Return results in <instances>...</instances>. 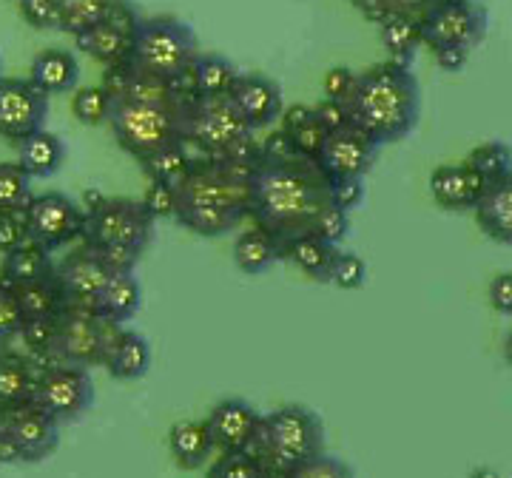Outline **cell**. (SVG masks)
Instances as JSON below:
<instances>
[{
	"mask_svg": "<svg viewBox=\"0 0 512 478\" xmlns=\"http://www.w3.org/2000/svg\"><path fill=\"white\" fill-rule=\"evenodd\" d=\"M333 205L330 177L316 160L296 154L285 131L271 137L251 160V217L282 245L313 234L322 211Z\"/></svg>",
	"mask_w": 512,
	"mask_h": 478,
	"instance_id": "obj_1",
	"label": "cell"
},
{
	"mask_svg": "<svg viewBox=\"0 0 512 478\" xmlns=\"http://www.w3.org/2000/svg\"><path fill=\"white\" fill-rule=\"evenodd\" d=\"M234 157L220 163L191 168L177 188L174 220L197 237H222L251 217V163L248 168L231 166ZM254 160V157H251Z\"/></svg>",
	"mask_w": 512,
	"mask_h": 478,
	"instance_id": "obj_2",
	"label": "cell"
},
{
	"mask_svg": "<svg viewBox=\"0 0 512 478\" xmlns=\"http://www.w3.org/2000/svg\"><path fill=\"white\" fill-rule=\"evenodd\" d=\"M350 123L367 131L379 146L404 140L419 126L421 86L410 66L379 63L356 74V86L348 97Z\"/></svg>",
	"mask_w": 512,
	"mask_h": 478,
	"instance_id": "obj_3",
	"label": "cell"
},
{
	"mask_svg": "<svg viewBox=\"0 0 512 478\" xmlns=\"http://www.w3.org/2000/svg\"><path fill=\"white\" fill-rule=\"evenodd\" d=\"M183 100H148L134 94H111L109 126L120 148L143 160L165 146L183 143Z\"/></svg>",
	"mask_w": 512,
	"mask_h": 478,
	"instance_id": "obj_4",
	"label": "cell"
},
{
	"mask_svg": "<svg viewBox=\"0 0 512 478\" xmlns=\"http://www.w3.org/2000/svg\"><path fill=\"white\" fill-rule=\"evenodd\" d=\"M197 52V35L194 29L180 18L157 15V18H140L131 40V69L157 77L165 83H180L188 77Z\"/></svg>",
	"mask_w": 512,
	"mask_h": 478,
	"instance_id": "obj_5",
	"label": "cell"
},
{
	"mask_svg": "<svg viewBox=\"0 0 512 478\" xmlns=\"http://www.w3.org/2000/svg\"><path fill=\"white\" fill-rule=\"evenodd\" d=\"M183 143L205 148L220 157H245L254 129L245 123L231 97H194L183 100Z\"/></svg>",
	"mask_w": 512,
	"mask_h": 478,
	"instance_id": "obj_6",
	"label": "cell"
},
{
	"mask_svg": "<svg viewBox=\"0 0 512 478\" xmlns=\"http://www.w3.org/2000/svg\"><path fill=\"white\" fill-rule=\"evenodd\" d=\"M256 447L274 467L288 473L296 464L325 453V424L311 407L285 405L262 416Z\"/></svg>",
	"mask_w": 512,
	"mask_h": 478,
	"instance_id": "obj_7",
	"label": "cell"
},
{
	"mask_svg": "<svg viewBox=\"0 0 512 478\" xmlns=\"http://www.w3.org/2000/svg\"><path fill=\"white\" fill-rule=\"evenodd\" d=\"M60 427L35 402L0 410V461L3 464H40L60 447Z\"/></svg>",
	"mask_w": 512,
	"mask_h": 478,
	"instance_id": "obj_8",
	"label": "cell"
},
{
	"mask_svg": "<svg viewBox=\"0 0 512 478\" xmlns=\"http://www.w3.org/2000/svg\"><path fill=\"white\" fill-rule=\"evenodd\" d=\"M83 237L92 248H128L143 254L154 239V217L146 211L143 200L106 197L86 214Z\"/></svg>",
	"mask_w": 512,
	"mask_h": 478,
	"instance_id": "obj_9",
	"label": "cell"
},
{
	"mask_svg": "<svg viewBox=\"0 0 512 478\" xmlns=\"http://www.w3.org/2000/svg\"><path fill=\"white\" fill-rule=\"evenodd\" d=\"M490 32V12L478 0H433L421 12V43L476 49Z\"/></svg>",
	"mask_w": 512,
	"mask_h": 478,
	"instance_id": "obj_10",
	"label": "cell"
},
{
	"mask_svg": "<svg viewBox=\"0 0 512 478\" xmlns=\"http://www.w3.org/2000/svg\"><path fill=\"white\" fill-rule=\"evenodd\" d=\"M117 328L106 325L92 308H77L69 305L60 313L55 328V342L52 350L60 365H74V368H100L106 362L111 336Z\"/></svg>",
	"mask_w": 512,
	"mask_h": 478,
	"instance_id": "obj_11",
	"label": "cell"
},
{
	"mask_svg": "<svg viewBox=\"0 0 512 478\" xmlns=\"http://www.w3.org/2000/svg\"><path fill=\"white\" fill-rule=\"evenodd\" d=\"M32 402L43 407L55 422H77L94 407L92 373L74 365H52L40 370Z\"/></svg>",
	"mask_w": 512,
	"mask_h": 478,
	"instance_id": "obj_12",
	"label": "cell"
},
{
	"mask_svg": "<svg viewBox=\"0 0 512 478\" xmlns=\"http://www.w3.org/2000/svg\"><path fill=\"white\" fill-rule=\"evenodd\" d=\"M49 94H43L32 80L0 77V140L18 146L29 134L46 129Z\"/></svg>",
	"mask_w": 512,
	"mask_h": 478,
	"instance_id": "obj_13",
	"label": "cell"
},
{
	"mask_svg": "<svg viewBox=\"0 0 512 478\" xmlns=\"http://www.w3.org/2000/svg\"><path fill=\"white\" fill-rule=\"evenodd\" d=\"M26 225H29L32 242L43 245L46 251H57L69 245L72 239L83 237L86 211L66 194L46 191L40 197H32V203L26 208Z\"/></svg>",
	"mask_w": 512,
	"mask_h": 478,
	"instance_id": "obj_14",
	"label": "cell"
},
{
	"mask_svg": "<svg viewBox=\"0 0 512 478\" xmlns=\"http://www.w3.org/2000/svg\"><path fill=\"white\" fill-rule=\"evenodd\" d=\"M382 146L362 131L359 126H342V129L330 131L325 146L319 151L316 163L328 174L330 180L339 177H365L370 168L376 166Z\"/></svg>",
	"mask_w": 512,
	"mask_h": 478,
	"instance_id": "obj_15",
	"label": "cell"
},
{
	"mask_svg": "<svg viewBox=\"0 0 512 478\" xmlns=\"http://www.w3.org/2000/svg\"><path fill=\"white\" fill-rule=\"evenodd\" d=\"M208 433L214 450L220 453H242L256 450L259 430H262V413L245 399H225L208 413Z\"/></svg>",
	"mask_w": 512,
	"mask_h": 478,
	"instance_id": "obj_16",
	"label": "cell"
},
{
	"mask_svg": "<svg viewBox=\"0 0 512 478\" xmlns=\"http://www.w3.org/2000/svg\"><path fill=\"white\" fill-rule=\"evenodd\" d=\"M234 100L239 114L245 117V123L251 129H268L285 111V100H282V89L279 83L265 77V74H242L239 72L234 89L228 94Z\"/></svg>",
	"mask_w": 512,
	"mask_h": 478,
	"instance_id": "obj_17",
	"label": "cell"
},
{
	"mask_svg": "<svg viewBox=\"0 0 512 478\" xmlns=\"http://www.w3.org/2000/svg\"><path fill=\"white\" fill-rule=\"evenodd\" d=\"M57 279L66 291V299L69 305H77V308H92L97 294L106 288L111 271L94 257V251L86 245L83 251H77L69 259H63V265L55 268Z\"/></svg>",
	"mask_w": 512,
	"mask_h": 478,
	"instance_id": "obj_18",
	"label": "cell"
},
{
	"mask_svg": "<svg viewBox=\"0 0 512 478\" xmlns=\"http://www.w3.org/2000/svg\"><path fill=\"white\" fill-rule=\"evenodd\" d=\"M487 185L467 163L439 166L430 174V194L441 211H473Z\"/></svg>",
	"mask_w": 512,
	"mask_h": 478,
	"instance_id": "obj_19",
	"label": "cell"
},
{
	"mask_svg": "<svg viewBox=\"0 0 512 478\" xmlns=\"http://www.w3.org/2000/svg\"><path fill=\"white\" fill-rule=\"evenodd\" d=\"M151 345L143 333L117 328L111 336L109 350H106V362L103 368L109 370L111 379L117 382H137L151 370Z\"/></svg>",
	"mask_w": 512,
	"mask_h": 478,
	"instance_id": "obj_20",
	"label": "cell"
},
{
	"mask_svg": "<svg viewBox=\"0 0 512 478\" xmlns=\"http://www.w3.org/2000/svg\"><path fill=\"white\" fill-rule=\"evenodd\" d=\"M140 305H143L140 279L134 276V271H123V274L109 276L106 288L94 299L92 311L111 328H123L126 322L137 316Z\"/></svg>",
	"mask_w": 512,
	"mask_h": 478,
	"instance_id": "obj_21",
	"label": "cell"
},
{
	"mask_svg": "<svg viewBox=\"0 0 512 478\" xmlns=\"http://www.w3.org/2000/svg\"><path fill=\"white\" fill-rule=\"evenodd\" d=\"M12 288H15L23 325L57 322L60 313L69 308V299H66V291H63L57 274L43 276L37 282H26V285H12Z\"/></svg>",
	"mask_w": 512,
	"mask_h": 478,
	"instance_id": "obj_22",
	"label": "cell"
},
{
	"mask_svg": "<svg viewBox=\"0 0 512 478\" xmlns=\"http://www.w3.org/2000/svg\"><path fill=\"white\" fill-rule=\"evenodd\" d=\"M131 40H134V35L126 32L123 26L111 23L109 18L97 20L89 29H83V32L74 35L77 49L86 52L89 57H94L103 66H120V63H126L128 57H131Z\"/></svg>",
	"mask_w": 512,
	"mask_h": 478,
	"instance_id": "obj_23",
	"label": "cell"
},
{
	"mask_svg": "<svg viewBox=\"0 0 512 478\" xmlns=\"http://www.w3.org/2000/svg\"><path fill=\"white\" fill-rule=\"evenodd\" d=\"M473 214L481 234H487L498 245L512 248V174L484 191Z\"/></svg>",
	"mask_w": 512,
	"mask_h": 478,
	"instance_id": "obj_24",
	"label": "cell"
},
{
	"mask_svg": "<svg viewBox=\"0 0 512 478\" xmlns=\"http://www.w3.org/2000/svg\"><path fill=\"white\" fill-rule=\"evenodd\" d=\"M29 80L35 83L43 94H69L80 83V63L72 52L66 49H46L32 60V74Z\"/></svg>",
	"mask_w": 512,
	"mask_h": 478,
	"instance_id": "obj_25",
	"label": "cell"
},
{
	"mask_svg": "<svg viewBox=\"0 0 512 478\" xmlns=\"http://www.w3.org/2000/svg\"><path fill=\"white\" fill-rule=\"evenodd\" d=\"M18 166L32 177V180H46L63 168L66 160V143L52 134V131L40 129L29 134L26 140H20L18 146Z\"/></svg>",
	"mask_w": 512,
	"mask_h": 478,
	"instance_id": "obj_26",
	"label": "cell"
},
{
	"mask_svg": "<svg viewBox=\"0 0 512 478\" xmlns=\"http://www.w3.org/2000/svg\"><path fill=\"white\" fill-rule=\"evenodd\" d=\"M339 254V245H333L319 234H302L282 245V259H291L293 265L313 282H328L333 259Z\"/></svg>",
	"mask_w": 512,
	"mask_h": 478,
	"instance_id": "obj_27",
	"label": "cell"
},
{
	"mask_svg": "<svg viewBox=\"0 0 512 478\" xmlns=\"http://www.w3.org/2000/svg\"><path fill=\"white\" fill-rule=\"evenodd\" d=\"M168 450H171V459L177 461V467L200 470L202 464L208 461V456L214 453L208 424L194 422V419L177 422L171 427V433H168Z\"/></svg>",
	"mask_w": 512,
	"mask_h": 478,
	"instance_id": "obj_28",
	"label": "cell"
},
{
	"mask_svg": "<svg viewBox=\"0 0 512 478\" xmlns=\"http://www.w3.org/2000/svg\"><path fill=\"white\" fill-rule=\"evenodd\" d=\"M237 77V66L222 55H197L191 69H188L194 97H228Z\"/></svg>",
	"mask_w": 512,
	"mask_h": 478,
	"instance_id": "obj_29",
	"label": "cell"
},
{
	"mask_svg": "<svg viewBox=\"0 0 512 478\" xmlns=\"http://www.w3.org/2000/svg\"><path fill=\"white\" fill-rule=\"evenodd\" d=\"M276 259H282V242L276 237H271L265 228H248L242 231L234 242V262L242 274L259 276L265 274Z\"/></svg>",
	"mask_w": 512,
	"mask_h": 478,
	"instance_id": "obj_30",
	"label": "cell"
},
{
	"mask_svg": "<svg viewBox=\"0 0 512 478\" xmlns=\"http://www.w3.org/2000/svg\"><path fill=\"white\" fill-rule=\"evenodd\" d=\"M279 120H282V131H285L293 151L316 160L322 146H325V140H328V129L319 123L316 111L311 106H291V109L282 111Z\"/></svg>",
	"mask_w": 512,
	"mask_h": 478,
	"instance_id": "obj_31",
	"label": "cell"
},
{
	"mask_svg": "<svg viewBox=\"0 0 512 478\" xmlns=\"http://www.w3.org/2000/svg\"><path fill=\"white\" fill-rule=\"evenodd\" d=\"M37 376L40 373L23 356L0 350V410L32 402Z\"/></svg>",
	"mask_w": 512,
	"mask_h": 478,
	"instance_id": "obj_32",
	"label": "cell"
},
{
	"mask_svg": "<svg viewBox=\"0 0 512 478\" xmlns=\"http://www.w3.org/2000/svg\"><path fill=\"white\" fill-rule=\"evenodd\" d=\"M382 46L393 63L410 66L421 46V15H393L379 23Z\"/></svg>",
	"mask_w": 512,
	"mask_h": 478,
	"instance_id": "obj_33",
	"label": "cell"
},
{
	"mask_svg": "<svg viewBox=\"0 0 512 478\" xmlns=\"http://www.w3.org/2000/svg\"><path fill=\"white\" fill-rule=\"evenodd\" d=\"M52 251H46L43 245L37 242H26L15 248L12 254L3 257V265H0V276L9 282V285H26V282H37L43 276L55 274V265H52Z\"/></svg>",
	"mask_w": 512,
	"mask_h": 478,
	"instance_id": "obj_34",
	"label": "cell"
},
{
	"mask_svg": "<svg viewBox=\"0 0 512 478\" xmlns=\"http://www.w3.org/2000/svg\"><path fill=\"white\" fill-rule=\"evenodd\" d=\"M140 163H143V171H146V177L151 183H165L171 185V188H180L185 177L191 174V168H194V160L188 157L185 143L160 148V151L143 157Z\"/></svg>",
	"mask_w": 512,
	"mask_h": 478,
	"instance_id": "obj_35",
	"label": "cell"
},
{
	"mask_svg": "<svg viewBox=\"0 0 512 478\" xmlns=\"http://www.w3.org/2000/svg\"><path fill=\"white\" fill-rule=\"evenodd\" d=\"M464 163L473 168L478 177L484 180V185L490 188V185L501 183V180H507L512 174V146L504 143V140L481 143V146H476L467 154Z\"/></svg>",
	"mask_w": 512,
	"mask_h": 478,
	"instance_id": "obj_36",
	"label": "cell"
},
{
	"mask_svg": "<svg viewBox=\"0 0 512 478\" xmlns=\"http://www.w3.org/2000/svg\"><path fill=\"white\" fill-rule=\"evenodd\" d=\"M32 197V177L18 163H0V214L26 211Z\"/></svg>",
	"mask_w": 512,
	"mask_h": 478,
	"instance_id": "obj_37",
	"label": "cell"
},
{
	"mask_svg": "<svg viewBox=\"0 0 512 478\" xmlns=\"http://www.w3.org/2000/svg\"><path fill=\"white\" fill-rule=\"evenodd\" d=\"M111 111V92L106 86H83L74 89L72 114L74 120H80L83 126H103L109 123Z\"/></svg>",
	"mask_w": 512,
	"mask_h": 478,
	"instance_id": "obj_38",
	"label": "cell"
},
{
	"mask_svg": "<svg viewBox=\"0 0 512 478\" xmlns=\"http://www.w3.org/2000/svg\"><path fill=\"white\" fill-rule=\"evenodd\" d=\"M205 478H271V473L256 450H242V453H222L211 464Z\"/></svg>",
	"mask_w": 512,
	"mask_h": 478,
	"instance_id": "obj_39",
	"label": "cell"
},
{
	"mask_svg": "<svg viewBox=\"0 0 512 478\" xmlns=\"http://www.w3.org/2000/svg\"><path fill=\"white\" fill-rule=\"evenodd\" d=\"M57 3H60V12H63V29L60 32L77 35V32L89 29L97 20H103L111 0H57Z\"/></svg>",
	"mask_w": 512,
	"mask_h": 478,
	"instance_id": "obj_40",
	"label": "cell"
},
{
	"mask_svg": "<svg viewBox=\"0 0 512 478\" xmlns=\"http://www.w3.org/2000/svg\"><path fill=\"white\" fill-rule=\"evenodd\" d=\"M328 282L342 291H362L367 282V262L353 251H339L333 259Z\"/></svg>",
	"mask_w": 512,
	"mask_h": 478,
	"instance_id": "obj_41",
	"label": "cell"
},
{
	"mask_svg": "<svg viewBox=\"0 0 512 478\" xmlns=\"http://www.w3.org/2000/svg\"><path fill=\"white\" fill-rule=\"evenodd\" d=\"M285 478H356L353 467L348 461H342L339 456H330V453H319L313 459L302 461L291 467L288 473H282Z\"/></svg>",
	"mask_w": 512,
	"mask_h": 478,
	"instance_id": "obj_42",
	"label": "cell"
},
{
	"mask_svg": "<svg viewBox=\"0 0 512 478\" xmlns=\"http://www.w3.org/2000/svg\"><path fill=\"white\" fill-rule=\"evenodd\" d=\"M370 23H382L393 15H421L433 0H350Z\"/></svg>",
	"mask_w": 512,
	"mask_h": 478,
	"instance_id": "obj_43",
	"label": "cell"
},
{
	"mask_svg": "<svg viewBox=\"0 0 512 478\" xmlns=\"http://www.w3.org/2000/svg\"><path fill=\"white\" fill-rule=\"evenodd\" d=\"M23 331V316H20L15 288L0 276V350L9 348Z\"/></svg>",
	"mask_w": 512,
	"mask_h": 478,
	"instance_id": "obj_44",
	"label": "cell"
},
{
	"mask_svg": "<svg viewBox=\"0 0 512 478\" xmlns=\"http://www.w3.org/2000/svg\"><path fill=\"white\" fill-rule=\"evenodd\" d=\"M23 20L40 29V32H60L63 29V12L57 0H18Z\"/></svg>",
	"mask_w": 512,
	"mask_h": 478,
	"instance_id": "obj_45",
	"label": "cell"
},
{
	"mask_svg": "<svg viewBox=\"0 0 512 478\" xmlns=\"http://www.w3.org/2000/svg\"><path fill=\"white\" fill-rule=\"evenodd\" d=\"M313 234H319V237L328 239L333 245L345 242V237L350 234V211L339 208V205H328V208L322 211L319 222H316Z\"/></svg>",
	"mask_w": 512,
	"mask_h": 478,
	"instance_id": "obj_46",
	"label": "cell"
},
{
	"mask_svg": "<svg viewBox=\"0 0 512 478\" xmlns=\"http://www.w3.org/2000/svg\"><path fill=\"white\" fill-rule=\"evenodd\" d=\"M29 242V225H26V211L15 214H0V254H12L15 248Z\"/></svg>",
	"mask_w": 512,
	"mask_h": 478,
	"instance_id": "obj_47",
	"label": "cell"
},
{
	"mask_svg": "<svg viewBox=\"0 0 512 478\" xmlns=\"http://www.w3.org/2000/svg\"><path fill=\"white\" fill-rule=\"evenodd\" d=\"M143 205L154 220H168L177 214V188L165 183H151L146 188Z\"/></svg>",
	"mask_w": 512,
	"mask_h": 478,
	"instance_id": "obj_48",
	"label": "cell"
},
{
	"mask_svg": "<svg viewBox=\"0 0 512 478\" xmlns=\"http://www.w3.org/2000/svg\"><path fill=\"white\" fill-rule=\"evenodd\" d=\"M330 200L333 205L345 208V211H356L365 203V177H339L330 180Z\"/></svg>",
	"mask_w": 512,
	"mask_h": 478,
	"instance_id": "obj_49",
	"label": "cell"
},
{
	"mask_svg": "<svg viewBox=\"0 0 512 478\" xmlns=\"http://www.w3.org/2000/svg\"><path fill=\"white\" fill-rule=\"evenodd\" d=\"M353 86H356V72H350L348 66L330 69V72L325 74V80H322L325 100H333V103H348Z\"/></svg>",
	"mask_w": 512,
	"mask_h": 478,
	"instance_id": "obj_50",
	"label": "cell"
},
{
	"mask_svg": "<svg viewBox=\"0 0 512 478\" xmlns=\"http://www.w3.org/2000/svg\"><path fill=\"white\" fill-rule=\"evenodd\" d=\"M92 248V245H89ZM94 257L100 259L111 274H123V271H134V265L140 262L143 254L137 251H128V248H92Z\"/></svg>",
	"mask_w": 512,
	"mask_h": 478,
	"instance_id": "obj_51",
	"label": "cell"
},
{
	"mask_svg": "<svg viewBox=\"0 0 512 478\" xmlns=\"http://www.w3.org/2000/svg\"><path fill=\"white\" fill-rule=\"evenodd\" d=\"M490 305L501 316H512V271H504V274H495L493 282H490Z\"/></svg>",
	"mask_w": 512,
	"mask_h": 478,
	"instance_id": "obj_52",
	"label": "cell"
},
{
	"mask_svg": "<svg viewBox=\"0 0 512 478\" xmlns=\"http://www.w3.org/2000/svg\"><path fill=\"white\" fill-rule=\"evenodd\" d=\"M433 52V60L439 66L441 72H461L470 60V49H461V46H436L430 49Z\"/></svg>",
	"mask_w": 512,
	"mask_h": 478,
	"instance_id": "obj_53",
	"label": "cell"
},
{
	"mask_svg": "<svg viewBox=\"0 0 512 478\" xmlns=\"http://www.w3.org/2000/svg\"><path fill=\"white\" fill-rule=\"evenodd\" d=\"M316 117H319V123L330 131L342 129V126H348L350 123V111L345 103H333V100H325V103H319L316 106Z\"/></svg>",
	"mask_w": 512,
	"mask_h": 478,
	"instance_id": "obj_54",
	"label": "cell"
},
{
	"mask_svg": "<svg viewBox=\"0 0 512 478\" xmlns=\"http://www.w3.org/2000/svg\"><path fill=\"white\" fill-rule=\"evenodd\" d=\"M504 362L512 368V331L507 333V339H504Z\"/></svg>",
	"mask_w": 512,
	"mask_h": 478,
	"instance_id": "obj_55",
	"label": "cell"
},
{
	"mask_svg": "<svg viewBox=\"0 0 512 478\" xmlns=\"http://www.w3.org/2000/svg\"><path fill=\"white\" fill-rule=\"evenodd\" d=\"M470 478H501V476H498L495 470H490V467H481V470H476Z\"/></svg>",
	"mask_w": 512,
	"mask_h": 478,
	"instance_id": "obj_56",
	"label": "cell"
},
{
	"mask_svg": "<svg viewBox=\"0 0 512 478\" xmlns=\"http://www.w3.org/2000/svg\"><path fill=\"white\" fill-rule=\"evenodd\" d=\"M279 478H285V476H279Z\"/></svg>",
	"mask_w": 512,
	"mask_h": 478,
	"instance_id": "obj_57",
	"label": "cell"
},
{
	"mask_svg": "<svg viewBox=\"0 0 512 478\" xmlns=\"http://www.w3.org/2000/svg\"><path fill=\"white\" fill-rule=\"evenodd\" d=\"M0 77H3V74H0Z\"/></svg>",
	"mask_w": 512,
	"mask_h": 478,
	"instance_id": "obj_58",
	"label": "cell"
}]
</instances>
